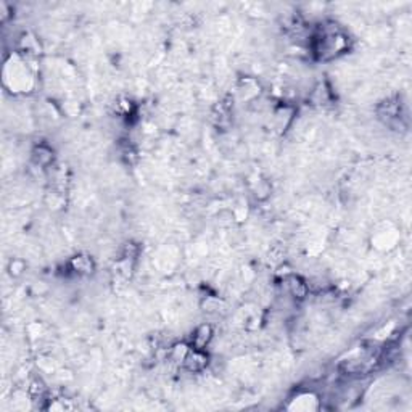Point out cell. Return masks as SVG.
Masks as SVG:
<instances>
[{
  "label": "cell",
  "instance_id": "6da1fadb",
  "mask_svg": "<svg viewBox=\"0 0 412 412\" xmlns=\"http://www.w3.org/2000/svg\"><path fill=\"white\" fill-rule=\"evenodd\" d=\"M184 364H186L190 372H200L206 366V356L200 349H193V351H188Z\"/></svg>",
  "mask_w": 412,
  "mask_h": 412
},
{
  "label": "cell",
  "instance_id": "7a4b0ae2",
  "mask_svg": "<svg viewBox=\"0 0 412 412\" xmlns=\"http://www.w3.org/2000/svg\"><path fill=\"white\" fill-rule=\"evenodd\" d=\"M211 338H213V327L211 325H208V324L200 325V327L195 330L193 338H192L195 349H203L208 343H210Z\"/></svg>",
  "mask_w": 412,
  "mask_h": 412
},
{
  "label": "cell",
  "instance_id": "3957f363",
  "mask_svg": "<svg viewBox=\"0 0 412 412\" xmlns=\"http://www.w3.org/2000/svg\"><path fill=\"white\" fill-rule=\"evenodd\" d=\"M288 288H290V293L293 295L295 298H304L306 297V293H307V287L306 284H303L300 279L297 277H292L290 280H288Z\"/></svg>",
  "mask_w": 412,
  "mask_h": 412
},
{
  "label": "cell",
  "instance_id": "277c9868",
  "mask_svg": "<svg viewBox=\"0 0 412 412\" xmlns=\"http://www.w3.org/2000/svg\"><path fill=\"white\" fill-rule=\"evenodd\" d=\"M34 158L40 166H45L52 161V151L47 149V147H39L34 153Z\"/></svg>",
  "mask_w": 412,
  "mask_h": 412
},
{
  "label": "cell",
  "instance_id": "5b68a950",
  "mask_svg": "<svg viewBox=\"0 0 412 412\" xmlns=\"http://www.w3.org/2000/svg\"><path fill=\"white\" fill-rule=\"evenodd\" d=\"M73 266H75L76 270H79V272H90V269H92V261L89 260V258H84V256H76L75 260H73Z\"/></svg>",
  "mask_w": 412,
  "mask_h": 412
}]
</instances>
